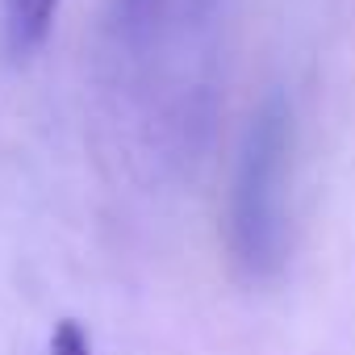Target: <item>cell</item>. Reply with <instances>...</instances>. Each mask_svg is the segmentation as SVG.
Masks as SVG:
<instances>
[{
  "mask_svg": "<svg viewBox=\"0 0 355 355\" xmlns=\"http://www.w3.org/2000/svg\"><path fill=\"white\" fill-rule=\"evenodd\" d=\"M293 117L284 96H268L247 130L234 193H230V243L234 255L259 276L280 263L284 247V171H288Z\"/></svg>",
  "mask_w": 355,
  "mask_h": 355,
  "instance_id": "6da1fadb",
  "label": "cell"
},
{
  "mask_svg": "<svg viewBox=\"0 0 355 355\" xmlns=\"http://www.w3.org/2000/svg\"><path fill=\"white\" fill-rule=\"evenodd\" d=\"M59 13V0H0V38L13 59L34 55Z\"/></svg>",
  "mask_w": 355,
  "mask_h": 355,
  "instance_id": "7a4b0ae2",
  "label": "cell"
},
{
  "mask_svg": "<svg viewBox=\"0 0 355 355\" xmlns=\"http://www.w3.org/2000/svg\"><path fill=\"white\" fill-rule=\"evenodd\" d=\"M46 355H92V343H88V330L80 322H59L55 334H51V351Z\"/></svg>",
  "mask_w": 355,
  "mask_h": 355,
  "instance_id": "3957f363",
  "label": "cell"
}]
</instances>
